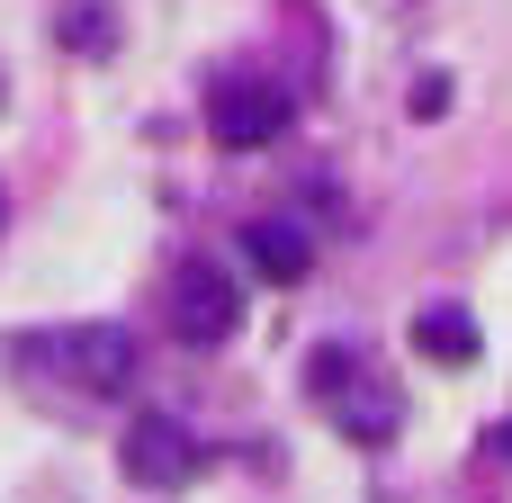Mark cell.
<instances>
[{
	"label": "cell",
	"instance_id": "cell-10",
	"mask_svg": "<svg viewBox=\"0 0 512 503\" xmlns=\"http://www.w3.org/2000/svg\"><path fill=\"white\" fill-rule=\"evenodd\" d=\"M0 108H9V72H0Z\"/></svg>",
	"mask_w": 512,
	"mask_h": 503
},
{
	"label": "cell",
	"instance_id": "cell-4",
	"mask_svg": "<svg viewBox=\"0 0 512 503\" xmlns=\"http://www.w3.org/2000/svg\"><path fill=\"white\" fill-rule=\"evenodd\" d=\"M288 117H297V99H288L270 72H216V90H207V135H216L225 153H261V144H279Z\"/></svg>",
	"mask_w": 512,
	"mask_h": 503
},
{
	"label": "cell",
	"instance_id": "cell-12",
	"mask_svg": "<svg viewBox=\"0 0 512 503\" xmlns=\"http://www.w3.org/2000/svg\"><path fill=\"white\" fill-rule=\"evenodd\" d=\"M18 503H36V495H18ZM63 503H72V495H63Z\"/></svg>",
	"mask_w": 512,
	"mask_h": 503
},
{
	"label": "cell",
	"instance_id": "cell-8",
	"mask_svg": "<svg viewBox=\"0 0 512 503\" xmlns=\"http://www.w3.org/2000/svg\"><path fill=\"white\" fill-rule=\"evenodd\" d=\"M54 45H72V54H108L117 45V9L108 0H54Z\"/></svg>",
	"mask_w": 512,
	"mask_h": 503
},
{
	"label": "cell",
	"instance_id": "cell-7",
	"mask_svg": "<svg viewBox=\"0 0 512 503\" xmlns=\"http://www.w3.org/2000/svg\"><path fill=\"white\" fill-rule=\"evenodd\" d=\"M414 351L441 360V369H468V360H477V324H468V306H423V315H414Z\"/></svg>",
	"mask_w": 512,
	"mask_h": 503
},
{
	"label": "cell",
	"instance_id": "cell-9",
	"mask_svg": "<svg viewBox=\"0 0 512 503\" xmlns=\"http://www.w3.org/2000/svg\"><path fill=\"white\" fill-rule=\"evenodd\" d=\"M486 459H504V468H512V423H495V432H486Z\"/></svg>",
	"mask_w": 512,
	"mask_h": 503
},
{
	"label": "cell",
	"instance_id": "cell-3",
	"mask_svg": "<svg viewBox=\"0 0 512 503\" xmlns=\"http://www.w3.org/2000/svg\"><path fill=\"white\" fill-rule=\"evenodd\" d=\"M162 324H171V342H189V351L234 342V324H243V288H234V270H216L207 252L171 261V270H162Z\"/></svg>",
	"mask_w": 512,
	"mask_h": 503
},
{
	"label": "cell",
	"instance_id": "cell-6",
	"mask_svg": "<svg viewBox=\"0 0 512 503\" xmlns=\"http://www.w3.org/2000/svg\"><path fill=\"white\" fill-rule=\"evenodd\" d=\"M243 261H252L270 288H297V279L315 270V243H306L297 216H252V225H243Z\"/></svg>",
	"mask_w": 512,
	"mask_h": 503
},
{
	"label": "cell",
	"instance_id": "cell-11",
	"mask_svg": "<svg viewBox=\"0 0 512 503\" xmlns=\"http://www.w3.org/2000/svg\"><path fill=\"white\" fill-rule=\"evenodd\" d=\"M0 225H9V198H0Z\"/></svg>",
	"mask_w": 512,
	"mask_h": 503
},
{
	"label": "cell",
	"instance_id": "cell-2",
	"mask_svg": "<svg viewBox=\"0 0 512 503\" xmlns=\"http://www.w3.org/2000/svg\"><path fill=\"white\" fill-rule=\"evenodd\" d=\"M18 369L72 396H126L135 387V333L126 324H63V333H27Z\"/></svg>",
	"mask_w": 512,
	"mask_h": 503
},
{
	"label": "cell",
	"instance_id": "cell-1",
	"mask_svg": "<svg viewBox=\"0 0 512 503\" xmlns=\"http://www.w3.org/2000/svg\"><path fill=\"white\" fill-rule=\"evenodd\" d=\"M306 396H315V405L333 414V432L360 441V450H387V441L405 432V396H396V378H387L360 342H315Z\"/></svg>",
	"mask_w": 512,
	"mask_h": 503
},
{
	"label": "cell",
	"instance_id": "cell-5",
	"mask_svg": "<svg viewBox=\"0 0 512 503\" xmlns=\"http://www.w3.org/2000/svg\"><path fill=\"white\" fill-rule=\"evenodd\" d=\"M117 468H126V486L171 495V486H189V477H198V441H189V423H180V414H135V423H126V441H117Z\"/></svg>",
	"mask_w": 512,
	"mask_h": 503
}]
</instances>
